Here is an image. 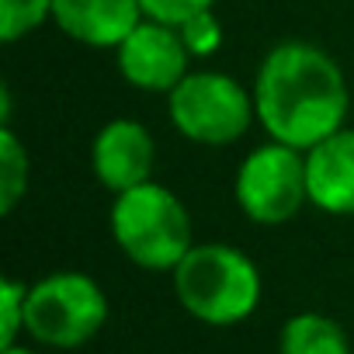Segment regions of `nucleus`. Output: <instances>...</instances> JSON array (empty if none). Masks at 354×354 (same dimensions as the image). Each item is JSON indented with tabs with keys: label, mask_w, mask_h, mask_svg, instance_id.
Here are the masks:
<instances>
[{
	"label": "nucleus",
	"mask_w": 354,
	"mask_h": 354,
	"mask_svg": "<svg viewBox=\"0 0 354 354\" xmlns=\"http://www.w3.org/2000/svg\"><path fill=\"white\" fill-rule=\"evenodd\" d=\"M347 104L344 70L313 42H281L257 66L254 108L261 129L274 142L309 153L344 129Z\"/></svg>",
	"instance_id": "1"
},
{
	"label": "nucleus",
	"mask_w": 354,
	"mask_h": 354,
	"mask_svg": "<svg viewBox=\"0 0 354 354\" xmlns=\"http://www.w3.org/2000/svg\"><path fill=\"white\" fill-rule=\"evenodd\" d=\"M170 274L177 302L205 326H236L261 306V271L240 247L195 243Z\"/></svg>",
	"instance_id": "2"
},
{
	"label": "nucleus",
	"mask_w": 354,
	"mask_h": 354,
	"mask_svg": "<svg viewBox=\"0 0 354 354\" xmlns=\"http://www.w3.org/2000/svg\"><path fill=\"white\" fill-rule=\"evenodd\" d=\"M111 236L118 250L142 271H174L195 247L185 202L156 181L115 195Z\"/></svg>",
	"instance_id": "3"
},
{
	"label": "nucleus",
	"mask_w": 354,
	"mask_h": 354,
	"mask_svg": "<svg viewBox=\"0 0 354 354\" xmlns=\"http://www.w3.org/2000/svg\"><path fill=\"white\" fill-rule=\"evenodd\" d=\"M108 323V295L84 271H53L28 285L25 333L46 347L73 351Z\"/></svg>",
	"instance_id": "4"
},
{
	"label": "nucleus",
	"mask_w": 354,
	"mask_h": 354,
	"mask_svg": "<svg viewBox=\"0 0 354 354\" xmlns=\"http://www.w3.org/2000/svg\"><path fill=\"white\" fill-rule=\"evenodd\" d=\"M167 108L174 129L198 146H233L257 118L254 91L216 70L188 73L167 94Z\"/></svg>",
	"instance_id": "5"
},
{
	"label": "nucleus",
	"mask_w": 354,
	"mask_h": 354,
	"mask_svg": "<svg viewBox=\"0 0 354 354\" xmlns=\"http://www.w3.org/2000/svg\"><path fill=\"white\" fill-rule=\"evenodd\" d=\"M233 198L240 212L257 226H281L309 202L306 153L285 142H264L250 149L236 170Z\"/></svg>",
	"instance_id": "6"
},
{
	"label": "nucleus",
	"mask_w": 354,
	"mask_h": 354,
	"mask_svg": "<svg viewBox=\"0 0 354 354\" xmlns=\"http://www.w3.org/2000/svg\"><path fill=\"white\" fill-rule=\"evenodd\" d=\"M118 56V73L125 77L129 87L136 91H149V94H170L192 70H188V46L181 39V32L142 18L132 35L115 49Z\"/></svg>",
	"instance_id": "7"
},
{
	"label": "nucleus",
	"mask_w": 354,
	"mask_h": 354,
	"mask_svg": "<svg viewBox=\"0 0 354 354\" xmlns=\"http://www.w3.org/2000/svg\"><path fill=\"white\" fill-rule=\"evenodd\" d=\"M153 160H156L153 136L146 125H139L132 118H111L108 125H101V132L94 136V146H91L94 177L111 195L146 185L153 174Z\"/></svg>",
	"instance_id": "8"
},
{
	"label": "nucleus",
	"mask_w": 354,
	"mask_h": 354,
	"mask_svg": "<svg viewBox=\"0 0 354 354\" xmlns=\"http://www.w3.org/2000/svg\"><path fill=\"white\" fill-rule=\"evenodd\" d=\"M139 0H56L53 21L63 35L91 49H118L142 21Z\"/></svg>",
	"instance_id": "9"
},
{
	"label": "nucleus",
	"mask_w": 354,
	"mask_h": 354,
	"mask_svg": "<svg viewBox=\"0 0 354 354\" xmlns=\"http://www.w3.org/2000/svg\"><path fill=\"white\" fill-rule=\"evenodd\" d=\"M309 202L330 216H354V129H340L306 153Z\"/></svg>",
	"instance_id": "10"
},
{
	"label": "nucleus",
	"mask_w": 354,
	"mask_h": 354,
	"mask_svg": "<svg viewBox=\"0 0 354 354\" xmlns=\"http://www.w3.org/2000/svg\"><path fill=\"white\" fill-rule=\"evenodd\" d=\"M281 354H354L337 319L323 313H295L278 333Z\"/></svg>",
	"instance_id": "11"
},
{
	"label": "nucleus",
	"mask_w": 354,
	"mask_h": 354,
	"mask_svg": "<svg viewBox=\"0 0 354 354\" xmlns=\"http://www.w3.org/2000/svg\"><path fill=\"white\" fill-rule=\"evenodd\" d=\"M28 192V149L11 125H0V212L11 216Z\"/></svg>",
	"instance_id": "12"
},
{
	"label": "nucleus",
	"mask_w": 354,
	"mask_h": 354,
	"mask_svg": "<svg viewBox=\"0 0 354 354\" xmlns=\"http://www.w3.org/2000/svg\"><path fill=\"white\" fill-rule=\"evenodd\" d=\"M53 4L56 0H0V39L8 46L21 42L53 18Z\"/></svg>",
	"instance_id": "13"
},
{
	"label": "nucleus",
	"mask_w": 354,
	"mask_h": 354,
	"mask_svg": "<svg viewBox=\"0 0 354 354\" xmlns=\"http://www.w3.org/2000/svg\"><path fill=\"white\" fill-rule=\"evenodd\" d=\"M25 309H28V285L18 278L0 281V351L18 344L25 333Z\"/></svg>",
	"instance_id": "14"
},
{
	"label": "nucleus",
	"mask_w": 354,
	"mask_h": 354,
	"mask_svg": "<svg viewBox=\"0 0 354 354\" xmlns=\"http://www.w3.org/2000/svg\"><path fill=\"white\" fill-rule=\"evenodd\" d=\"M177 32H181V39H185V46L195 59H209L223 46V25H219L216 11H202V15L188 18Z\"/></svg>",
	"instance_id": "15"
},
{
	"label": "nucleus",
	"mask_w": 354,
	"mask_h": 354,
	"mask_svg": "<svg viewBox=\"0 0 354 354\" xmlns=\"http://www.w3.org/2000/svg\"><path fill=\"white\" fill-rule=\"evenodd\" d=\"M139 4H142V15H146L149 21L181 28L188 18H195V15H202V11H216L219 0H139Z\"/></svg>",
	"instance_id": "16"
},
{
	"label": "nucleus",
	"mask_w": 354,
	"mask_h": 354,
	"mask_svg": "<svg viewBox=\"0 0 354 354\" xmlns=\"http://www.w3.org/2000/svg\"><path fill=\"white\" fill-rule=\"evenodd\" d=\"M0 354H39V351H32V347H18V344H15V347H8V351H0Z\"/></svg>",
	"instance_id": "17"
}]
</instances>
